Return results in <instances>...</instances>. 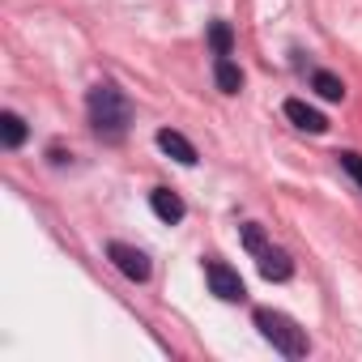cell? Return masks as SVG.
Here are the masks:
<instances>
[{"instance_id": "3", "label": "cell", "mask_w": 362, "mask_h": 362, "mask_svg": "<svg viewBox=\"0 0 362 362\" xmlns=\"http://www.w3.org/2000/svg\"><path fill=\"white\" fill-rule=\"evenodd\" d=\"M107 260H111L128 281H136V286H145V281H149V273H153L149 256H145L141 247H132V243H119V239H111V243H107Z\"/></svg>"}, {"instance_id": "8", "label": "cell", "mask_w": 362, "mask_h": 362, "mask_svg": "<svg viewBox=\"0 0 362 362\" xmlns=\"http://www.w3.org/2000/svg\"><path fill=\"white\" fill-rule=\"evenodd\" d=\"M149 209H153L166 226L184 222V214H188V205L179 201V192H170V188H153V192H149Z\"/></svg>"}, {"instance_id": "5", "label": "cell", "mask_w": 362, "mask_h": 362, "mask_svg": "<svg viewBox=\"0 0 362 362\" xmlns=\"http://www.w3.org/2000/svg\"><path fill=\"white\" fill-rule=\"evenodd\" d=\"M158 149L162 153H170L175 162H184V166H197V145L184 136V132H175V128H158Z\"/></svg>"}, {"instance_id": "4", "label": "cell", "mask_w": 362, "mask_h": 362, "mask_svg": "<svg viewBox=\"0 0 362 362\" xmlns=\"http://www.w3.org/2000/svg\"><path fill=\"white\" fill-rule=\"evenodd\" d=\"M205 281H209V290H214L222 303H243V294H247V290H243V277H239L226 260H214V256L205 260Z\"/></svg>"}, {"instance_id": "14", "label": "cell", "mask_w": 362, "mask_h": 362, "mask_svg": "<svg viewBox=\"0 0 362 362\" xmlns=\"http://www.w3.org/2000/svg\"><path fill=\"white\" fill-rule=\"evenodd\" d=\"M239 235H243V247H247V252H252V256H260V252H264V247H269V239H264V230H260V226H256V222H247V226H243V230H239Z\"/></svg>"}, {"instance_id": "2", "label": "cell", "mask_w": 362, "mask_h": 362, "mask_svg": "<svg viewBox=\"0 0 362 362\" xmlns=\"http://www.w3.org/2000/svg\"><path fill=\"white\" fill-rule=\"evenodd\" d=\"M256 328H260V337L281 354V358H307L311 354V341H307V332L290 320V315H281V311H269V307H260L256 315Z\"/></svg>"}, {"instance_id": "1", "label": "cell", "mask_w": 362, "mask_h": 362, "mask_svg": "<svg viewBox=\"0 0 362 362\" xmlns=\"http://www.w3.org/2000/svg\"><path fill=\"white\" fill-rule=\"evenodd\" d=\"M86 111H90V124H94V132L103 141H119L128 132V124H132V107L111 81H103V86H94L86 94Z\"/></svg>"}, {"instance_id": "7", "label": "cell", "mask_w": 362, "mask_h": 362, "mask_svg": "<svg viewBox=\"0 0 362 362\" xmlns=\"http://www.w3.org/2000/svg\"><path fill=\"white\" fill-rule=\"evenodd\" d=\"M256 264H260V277H264V281H290V277H294V260H290L281 247H273V243L256 256Z\"/></svg>"}, {"instance_id": "11", "label": "cell", "mask_w": 362, "mask_h": 362, "mask_svg": "<svg viewBox=\"0 0 362 362\" xmlns=\"http://www.w3.org/2000/svg\"><path fill=\"white\" fill-rule=\"evenodd\" d=\"M311 90H315L320 98H328V103H341V98H345V81H341L337 73H328V69H315V73H311Z\"/></svg>"}, {"instance_id": "9", "label": "cell", "mask_w": 362, "mask_h": 362, "mask_svg": "<svg viewBox=\"0 0 362 362\" xmlns=\"http://www.w3.org/2000/svg\"><path fill=\"white\" fill-rule=\"evenodd\" d=\"M214 86L235 98V94L243 90V69H239L230 56H214Z\"/></svg>"}, {"instance_id": "12", "label": "cell", "mask_w": 362, "mask_h": 362, "mask_svg": "<svg viewBox=\"0 0 362 362\" xmlns=\"http://www.w3.org/2000/svg\"><path fill=\"white\" fill-rule=\"evenodd\" d=\"M209 47H214V56H230L235 52V26L230 22H209Z\"/></svg>"}, {"instance_id": "13", "label": "cell", "mask_w": 362, "mask_h": 362, "mask_svg": "<svg viewBox=\"0 0 362 362\" xmlns=\"http://www.w3.org/2000/svg\"><path fill=\"white\" fill-rule=\"evenodd\" d=\"M337 162H341V170L354 179V184L362 188V153H354V149H341V153H337Z\"/></svg>"}, {"instance_id": "10", "label": "cell", "mask_w": 362, "mask_h": 362, "mask_svg": "<svg viewBox=\"0 0 362 362\" xmlns=\"http://www.w3.org/2000/svg\"><path fill=\"white\" fill-rule=\"evenodd\" d=\"M26 136H30V128H26V119L18 111H0V145H5V149H22Z\"/></svg>"}, {"instance_id": "6", "label": "cell", "mask_w": 362, "mask_h": 362, "mask_svg": "<svg viewBox=\"0 0 362 362\" xmlns=\"http://www.w3.org/2000/svg\"><path fill=\"white\" fill-rule=\"evenodd\" d=\"M286 119L294 124V128H303V132H311V136H320V132H328V119L315 111V107H307L303 98H286Z\"/></svg>"}]
</instances>
